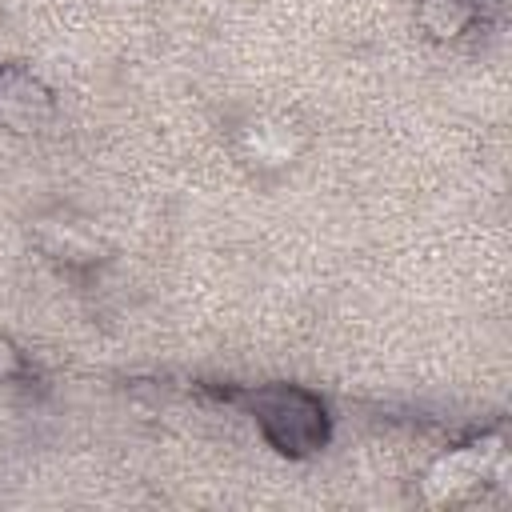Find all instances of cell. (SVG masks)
<instances>
[{"label":"cell","mask_w":512,"mask_h":512,"mask_svg":"<svg viewBox=\"0 0 512 512\" xmlns=\"http://www.w3.org/2000/svg\"><path fill=\"white\" fill-rule=\"evenodd\" d=\"M240 148L252 164L260 168H284L296 160L300 152V136L288 120H276V116H256L240 128Z\"/></svg>","instance_id":"obj_2"},{"label":"cell","mask_w":512,"mask_h":512,"mask_svg":"<svg viewBox=\"0 0 512 512\" xmlns=\"http://www.w3.org/2000/svg\"><path fill=\"white\" fill-rule=\"evenodd\" d=\"M40 244L56 260H92L100 252V236L84 220H44L40 224Z\"/></svg>","instance_id":"obj_3"},{"label":"cell","mask_w":512,"mask_h":512,"mask_svg":"<svg viewBox=\"0 0 512 512\" xmlns=\"http://www.w3.org/2000/svg\"><path fill=\"white\" fill-rule=\"evenodd\" d=\"M20 368V352H16V344L0 332V376H12Z\"/></svg>","instance_id":"obj_4"},{"label":"cell","mask_w":512,"mask_h":512,"mask_svg":"<svg viewBox=\"0 0 512 512\" xmlns=\"http://www.w3.org/2000/svg\"><path fill=\"white\" fill-rule=\"evenodd\" d=\"M508 476V456H504V440L500 436H484L476 444L452 448L444 456L432 460V468L424 472V500L428 504H456L464 496H472L484 480H500Z\"/></svg>","instance_id":"obj_1"}]
</instances>
